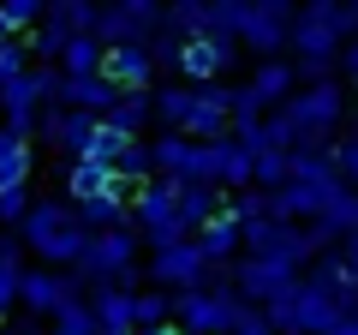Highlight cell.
<instances>
[{
	"label": "cell",
	"instance_id": "1f68e13d",
	"mask_svg": "<svg viewBox=\"0 0 358 335\" xmlns=\"http://www.w3.org/2000/svg\"><path fill=\"white\" fill-rule=\"evenodd\" d=\"M138 335H185V329H179V323H167V329H138Z\"/></svg>",
	"mask_w": 358,
	"mask_h": 335
},
{
	"label": "cell",
	"instance_id": "7c38bea8",
	"mask_svg": "<svg viewBox=\"0 0 358 335\" xmlns=\"http://www.w3.org/2000/svg\"><path fill=\"white\" fill-rule=\"evenodd\" d=\"M233 66H239V48H233V42L192 36V48H185V66H179V84H192V90H209V84H221Z\"/></svg>",
	"mask_w": 358,
	"mask_h": 335
},
{
	"label": "cell",
	"instance_id": "9a60e30c",
	"mask_svg": "<svg viewBox=\"0 0 358 335\" xmlns=\"http://www.w3.org/2000/svg\"><path fill=\"white\" fill-rule=\"evenodd\" d=\"M108 126L126 132V138H155V90H126L114 102V114H108Z\"/></svg>",
	"mask_w": 358,
	"mask_h": 335
},
{
	"label": "cell",
	"instance_id": "30bf717a",
	"mask_svg": "<svg viewBox=\"0 0 358 335\" xmlns=\"http://www.w3.org/2000/svg\"><path fill=\"white\" fill-rule=\"evenodd\" d=\"M299 282H305V275L287 270V264H275V258H239L233 264V294H239L245 306H275V299L293 294Z\"/></svg>",
	"mask_w": 358,
	"mask_h": 335
},
{
	"label": "cell",
	"instance_id": "d6a6232c",
	"mask_svg": "<svg viewBox=\"0 0 358 335\" xmlns=\"http://www.w3.org/2000/svg\"><path fill=\"white\" fill-rule=\"evenodd\" d=\"M0 42H13V30H6V18H0Z\"/></svg>",
	"mask_w": 358,
	"mask_h": 335
},
{
	"label": "cell",
	"instance_id": "8992f818",
	"mask_svg": "<svg viewBox=\"0 0 358 335\" xmlns=\"http://www.w3.org/2000/svg\"><path fill=\"white\" fill-rule=\"evenodd\" d=\"M245 299L233 287H203V294H179L173 299V323L185 335H233L239 329Z\"/></svg>",
	"mask_w": 358,
	"mask_h": 335
},
{
	"label": "cell",
	"instance_id": "484cf974",
	"mask_svg": "<svg viewBox=\"0 0 358 335\" xmlns=\"http://www.w3.org/2000/svg\"><path fill=\"white\" fill-rule=\"evenodd\" d=\"M334 168L346 174V186L358 192V132H346V138H334Z\"/></svg>",
	"mask_w": 358,
	"mask_h": 335
},
{
	"label": "cell",
	"instance_id": "6da1fadb",
	"mask_svg": "<svg viewBox=\"0 0 358 335\" xmlns=\"http://www.w3.org/2000/svg\"><path fill=\"white\" fill-rule=\"evenodd\" d=\"M18 233H24V245L42 258V270H78V258L96 240L84 228V216H78V204H66V198H36V210H30V221Z\"/></svg>",
	"mask_w": 358,
	"mask_h": 335
},
{
	"label": "cell",
	"instance_id": "52a82bcc",
	"mask_svg": "<svg viewBox=\"0 0 358 335\" xmlns=\"http://www.w3.org/2000/svg\"><path fill=\"white\" fill-rule=\"evenodd\" d=\"M341 54H346L341 0H310V6H299V25H293V60H341Z\"/></svg>",
	"mask_w": 358,
	"mask_h": 335
},
{
	"label": "cell",
	"instance_id": "ffe728a7",
	"mask_svg": "<svg viewBox=\"0 0 358 335\" xmlns=\"http://www.w3.org/2000/svg\"><path fill=\"white\" fill-rule=\"evenodd\" d=\"M173 299L179 294H167V287H143L138 294V329H167L173 323Z\"/></svg>",
	"mask_w": 358,
	"mask_h": 335
},
{
	"label": "cell",
	"instance_id": "5bb4252c",
	"mask_svg": "<svg viewBox=\"0 0 358 335\" xmlns=\"http://www.w3.org/2000/svg\"><path fill=\"white\" fill-rule=\"evenodd\" d=\"M102 78L120 84V90H155V60H150V48H114Z\"/></svg>",
	"mask_w": 358,
	"mask_h": 335
},
{
	"label": "cell",
	"instance_id": "2e32d148",
	"mask_svg": "<svg viewBox=\"0 0 358 335\" xmlns=\"http://www.w3.org/2000/svg\"><path fill=\"white\" fill-rule=\"evenodd\" d=\"M197 245L209 252V264L233 270V264L245 258V228H239V216H221V221H209V228L197 233Z\"/></svg>",
	"mask_w": 358,
	"mask_h": 335
},
{
	"label": "cell",
	"instance_id": "5b68a950",
	"mask_svg": "<svg viewBox=\"0 0 358 335\" xmlns=\"http://www.w3.org/2000/svg\"><path fill=\"white\" fill-rule=\"evenodd\" d=\"M293 25H299V6H287V0H251V6H245L239 48H251L257 66L281 60V48H293Z\"/></svg>",
	"mask_w": 358,
	"mask_h": 335
},
{
	"label": "cell",
	"instance_id": "8fae6325",
	"mask_svg": "<svg viewBox=\"0 0 358 335\" xmlns=\"http://www.w3.org/2000/svg\"><path fill=\"white\" fill-rule=\"evenodd\" d=\"M60 192H66V204H96V198H126L131 186L120 180V168H102V162H66V168H60Z\"/></svg>",
	"mask_w": 358,
	"mask_h": 335
},
{
	"label": "cell",
	"instance_id": "44dd1931",
	"mask_svg": "<svg viewBox=\"0 0 358 335\" xmlns=\"http://www.w3.org/2000/svg\"><path fill=\"white\" fill-rule=\"evenodd\" d=\"M36 72V54H30V36H13L0 42V84H13V78H30Z\"/></svg>",
	"mask_w": 358,
	"mask_h": 335
},
{
	"label": "cell",
	"instance_id": "ac0fdd59",
	"mask_svg": "<svg viewBox=\"0 0 358 335\" xmlns=\"http://www.w3.org/2000/svg\"><path fill=\"white\" fill-rule=\"evenodd\" d=\"M78 216H84V228H90V233L138 228V221H131V204H126V198H96V204H78Z\"/></svg>",
	"mask_w": 358,
	"mask_h": 335
},
{
	"label": "cell",
	"instance_id": "4fadbf2b",
	"mask_svg": "<svg viewBox=\"0 0 358 335\" xmlns=\"http://www.w3.org/2000/svg\"><path fill=\"white\" fill-rule=\"evenodd\" d=\"M90 306H96L102 335H138V294H126V287H90Z\"/></svg>",
	"mask_w": 358,
	"mask_h": 335
},
{
	"label": "cell",
	"instance_id": "4316f807",
	"mask_svg": "<svg viewBox=\"0 0 358 335\" xmlns=\"http://www.w3.org/2000/svg\"><path fill=\"white\" fill-rule=\"evenodd\" d=\"M24 233H13V228H0V264H6V270H24Z\"/></svg>",
	"mask_w": 358,
	"mask_h": 335
},
{
	"label": "cell",
	"instance_id": "603a6c76",
	"mask_svg": "<svg viewBox=\"0 0 358 335\" xmlns=\"http://www.w3.org/2000/svg\"><path fill=\"white\" fill-rule=\"evenodd\" d=\"M30 210H36V198H30V186H13V192H0V228H24Z\"/></svg>",
	"mask_w": 358,
	"mask_h": 335
},
{
	"label": "cell",
	"instance_id": "cb8c5ba5",
	"mask_svg": "<svg viewBox=\"0 0 358 335\" xmlns=\"http://www.w3.org/2000/svg\"><path fill=\"white\" fill-rule=\"evenodd\" d=\"M18 306H24V270H6V264H0V317L13 323Z\"/></svg>",
	"mask_w": 358,
	"mask_h": 335
},
{
	"label": "cell",
	"instance_id": "d4e9b609",
	"mask_svg": "<svg viewBox=\"0 0 358 335\" xmlns=\"http://www.w3.org/2000/svg\"><path fill=\"white\" fill-rule=\"evenodd\" d=\"M30 168H36V150H18V156H6L0 162V192H13V186H30Z\"/></svg>",
	"mask_w": 358,
	"mask_h": 335
},
{
	"label": "cell",
	"instance_id": "4dcf8cb0",
	"mask_svg": "<svg viewBox=\"0 0 358 335\" xmlns=\"http://www.w3.org/2000/svg\"><path fill=\"white\" fill-rule=\"evenodd\" d=\"M341 252H346V264H352V275H358V240H346Z\"/></svg>",
	"mask_w": 358,
	"mask_h": 335
},
{
	"label": "cell",
	"instance_id": "f546056e",
	"mask_svg": "<svg viewBox=\"0 0 358 335\" xmlns=\"http://www.w3.org/2000/svg\"><path fill=\"white\" fill-rule=\"evenodd\" d=\"M341 78H346V84H358V42H346V54H341Z\"/></svg>",
	"mask_w": 358,
	"mask_h": 335
},
{
	"label": "cell",
	"instance_id": "83f0119b",
	"mask_svg": "<svg viewBox=\"0 0 358 335\" xmlns=\"http://www.w3.org/2000/svg\"><path fill=\"white\" fill-rule=\"evenodd\" d=\"M233 335H275V323L263 317V306H245V311H239V329H233Z\"/></svg>",
	"mask_w": 358,
	"mask_h": 335
},
{
	"label": "cell",
	"instance_id": "7a4b0ae2",
	"mask_svg": "<svg viewBox=\"0 0 358 335\" xmlns=\"http://www.w3.org/2000/svg\"><path fill=\"white\" fill-rule=\"evenodd\" d=\"M131 221H138V240L150 245V258L155 252H173V245H185V240H197V228L185 221V210H179V198H173L167 180H150L138 198H131Z\"/></svg>",
	"mask_w": 358,
	"mask_h": 335
},
{
	"label": "cell",
	"instance_id": "3957f363",
	"mask_svg": "<svg viewBox=\"0 0 358 335\" xmlns=\"http://www.w3.org/2000/svg\"><path fill=\"white\" fill-rule=\"evenodd\" d=\"M162 25H167V6H155V0H108L102 18H96V42L108 54L114 48H150Z\"/></svg>",
	"mask_w": 358,
	"mask_h": 335
},
{
	"label": "cell",
	"instance_id": "7402d4cb",
	"mask_svg": "<svg viewBox=\"0 0 358 335\" xmlns=\"http://www.w3.org/2000/svg\"><path fill=\"white\" fill-rule=\"evenodd\" d=\"M0 18H6V30H13V36H36L42 18H48V6H36V0H6V6H0Z\"/></svg>",
	"mask_w": 358,
	"mask_h": 335
},
{
	"label": "cell",
	"instance_id": "d6986e66",
	"mask_svg": "<svg viewBox=\"0 0 358 335\" xmlns=\"http://www.w3.org/2000/svg\"><path fill=\"white\" fill-rule=\"evenodd\" d=\"M251 186H257V192H287V186H293V156H281V150H263V156H257V174H251Z\"/></svg>",
	"mask_w": 358,
	"mask_h": 335
},
{
	"label": "cell",
	"instance_id": "277c9868",
	"mask_svg": "<svg viewBox=\"0 0 358 335\" xmlns=\"http://www.w3.org/2000/svg\"><path fill=\"white\" fill-rule=\"evenodd\" d=\"M287 114H293V126L305 132V150H322V138H329V132L346 120V78L305 84V90L287 102Z\"/></svg>",
	"mask_w": 358,
	"mask_h": 335
},
{
	"label": "cell",
	"instance_id": "ba28073f",
	"mask_svg": "<svg viewBox=\"0 0 358 335\" xmlns=\"http://www.w3.org/2000/svg\"><path fill=\"white\" fill-rule=\"evenodd\" d=\"M78 299H90V282L78 270H24V311L42 323H54L66 306H78Z\"/></svg>",
	"mask_w": 358,
	"mask_h": 335
},
{
	"label": "cell",
	"instance_id": "e0dca14e",
	"mask_svg": "<svg viewBox=\"0 0 358 335\" xmlns=\"http://www.w3.org/2000/svg\"><path fill=\"white\" fill-rule=\"evenodd\" d=\"M197 114V90L192 84H155V126L162 132H185Z\"/></svg>",
	"mask_w": 358,
	"mask_h": 335
},
{
	"label": "cell",
	"instance_id": "9c48e42d",
	"mask_svg": "<svg viewBox=\"0 0 358 335\" xmlns=\"http://www.w3.org/2000/svg\"><path fill=\"white\" fill-rule=\"evenodd\" d=\"M138 228H120V233H96L90 240V252L78 258V275H84L90 287H114L126 270H138Z\"/></svg>",
	"mask_w": 358,
	"mask_h": 335
},
{
	"label": "cell",
	"instance_id": "f1b7e54d",
	"mask_svg": "<svg viewBox=\"0 0 358 335\" xmlns=\"http://www.w3.org/2000/svg\"><path fill=\"white\" fill-rule=\"evenodd\" d=\"M0 335H48V323H42V317H30V311H18L13 323H0Z\"/></svg>",
	"mask_w": 358,
	"mask_h": 335
}]
</instances>
